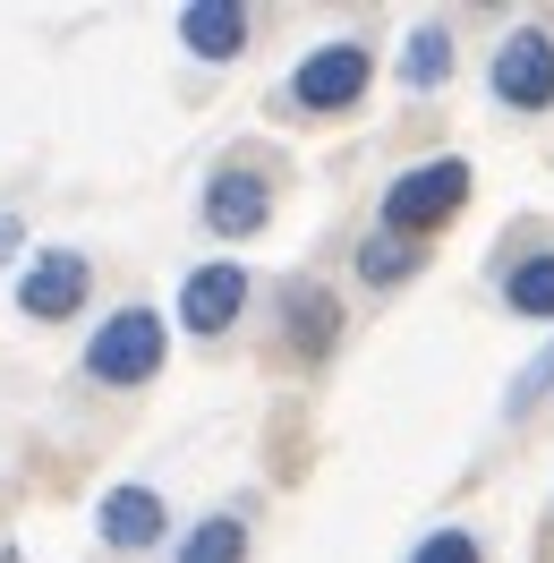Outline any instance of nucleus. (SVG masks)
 I'll list each match as a JSON object with an SVG mask.
<instances>
[{
  "label": "nucleus",
  "instance_id": "8",
  "mask_svg": "<svg viewBox=\"0 0 554 563\" xmlns=\"http://www.w3.org/2000/svg\"><path fill=\"white\" fill-rule=\"evenodd\" d=\"M179 35H188L197 60H231V52L247 43V9L240 0H197V9L179 18Z\"/></svg>",
  "mask_w": 554,
  "mask_h": 563
},
{
  "label": "nucleus",
  "instance_id": "4",
  "mask_svg": "<svg viewBox=\"0 0 554 563\" xmlns=\"http://www.w3.org/2000/svg\"><path fill=\"white\" fill-rule=\"evenodd\" d=\"M358 95H367V52L358 43H324V52L299 60V103L308 111H350Z\"/></svg>",
  "mask_w": 554,
  "mask_h": 563
},
{
  "label": "nucleus",
  "instance_id": "12",
  "mask_svg": "<svg viewBox=\"0 0 554 563\" xmlns=\"http://www.w3.org/2000/svg\"><path fill=\"white\" fill-rule=\"evenodd\" d=\"M444 60H452L444 26H418L410 35V86H444Z\"/></svg>",
  "mask_w": 554,
  "mask_h": 563
},
{
  "label": "nucleus",
  "instance_id": "2",
  "mask_svg": "<svg viewBox=\"0 0 554 563\" xmlns=\"http://www.w3.org/2000/svg\"><path fill=\"white\" fill-rule=\"evenodd\" d=\"M495 95L512 111H546L554 103V43L538 26H520L503 52H495Z\"/></svg>",
  "mask_w": 554,
  "mask_h": 563
},
{
  "label": "nucleus",
  "instance_id": "9",
  "mask_svg": "<svg viewBox=\"0 0 554 563\" xmlns=\"http://www.w3.org/2000/svg\"><path fill=\"white\" fill-rule=\"evenodd\" d=\"M95 521H103L111 547H154V538H163V504H154L145 487H111Z\"/></svg>",
  "mask_w": 554,
  "mask_h": 563
},
{
  "label": "nucleus",
  "instance_id": "5",
  "mask_svg": "<svg viewBox=\"0 0 554 563\" xmlns=\"http://www.w3.org/2000/svg\"><path fill=\"white\" fill-rule=\"evenodd\" d=\"M240 308H247V274L240 265H197L188 290H179V324H188V333H222Z\"/></svg>",
  "mask_w": 554,
  "mask_h": 563
},
{
  "label": "nucleus",
  "instance_id": "14",
  "mask_svg": "<svg viewBox=\"0 0 554 563\" xmlns=\"http://www.w3.org/2000/svg\"><path fill=\"white\" fill-rule=\"evenodd\" d=\"M410 563H478V538H469V529H435Z\"/></svg>",
  "mask_w": 554,
  "mask_h": 563
},
{
  "label": "nucleus",
  "instance_id": "1",
  "mask_svg": "<svg viewBox=\"0 0 554 563\" xmlns=\"http://www.w3.org/2000/svg\"><path fill=\"white\" fill-rule=\"evenodd\" d=\"M163 367V324L145 317V308H120V317L95 333V351H86V376L95 385H145Z\"/></svg>",
  "mask_w": 554,
  "mask_h": 563
},
{
  "label": "nucleus",
  "instance_id": "15",
  "mask_svg": "<svg viewBox=\"0 0 554 563\" xmlns=\"http://www.w3.org/2000/svg\"><path fill=\"white\" fill-rule=\"evenodd\" d=\"M290 324H299V342H308V351H324V342H333V317H324L315 299H290Z\"/></svg>",
  "mask_w": 554,
  "mask_h": 563
},
{
  "label": "nucleus",
  "instance_id": "10",
  "mask_svg": "<svg viewBox=\"0 0 554 563\" xmlns=\"http://www.w3.org/2000/svg\"><path fill=\"white\" fill-rule=\"evenodd\" d=\"M179 563H247V529L222 512V521L188 529V547H179Z\"/></svg>",
  "mask_w": 554,
  "mask_h": 563
},
{
  "label": "nucleus",
  "instance_id": "11",
  "mask_svg": "<svg viewBox=\"0 0 554 563\" xmlns=\"http://www.w3.org/2000/svg\"><path fill=\"white\" fill-rule=\"evenodd\" d=\"M512 299L520 317H554V256H529V265H512Z\"/></svg>",
  "mask_w": 554,
  "mask_h": 563
},
{
  "label": "nucleus",
  "instance_id": "7",
  "mask_svg": "<svg viewBox=\"0 0 554 563\" xmlns=\"http://www.w3.org/2000/svg\"><path fill=\"white\" fill-rule=\"evenodd\" d=\"M77 299H86V256H69V247L35 256L26 282H18V308H26V317H69Z\"/></svg>",
  "mask_w": 554,
  "mask_h": 563
},
{
  "label": "nucleus",
  "instance_id": "16",
  "mask_svg": "<svg viewBox=\"0 0 554 563\" xmlns=\"http://www.w3.org/2000/svg\"><path fill=\"white\" fill-rule=\"evenodd\" d=\"M538 393H554V351H546V358H538V367H529V376H520V385H512V410H529Z\"/></svg>",
  "mask_w": 554,
  "mask_h": 563
},
{
  "label": "nucleus",
  "instance_id": "3",
  "mask_svg": "<svg viewBox=\"0 0 554 563\" xmlns=\"http://www.w3.org/2000/svg\"><path fill=\"white\" fill-rule=\"evenodd\" d=\"M461 197H469V163H426V172H401V179H392L384 222H392V231H401V222H444Z\"/></svg>",
  "mask_w": 554,
  "mask_h": 563
},
{
  "label": "nucleus",
  "instance_id": "6",
  "mask_svg": "<svg viewBox=\"0 0 554 563\" xmlns=\"http://www.w3.org/2000/svg\"><path fill=\"white\" fill-rule=\"evenodd\" d=\"M265 213H274V188H265L256 172H213L206 179V222L222 231V240H247Z\"/></svg>",
  "mask_w": 554,
  "mask_h": 563
},
{
  "label": "nucleus",
  "instance_id": "13",
  "mask_svg": "<svg viewBox=\"0 0 554 563\" xmlns=\"http://www.w3.org/2000/svg\"><path fill=\"white\" fill-rule=\"evenodd\" d=\"M358 274H367V282H392V274H410V247H401L392 231H384V240H367V247H358Z\"/></svg>",
  "mask_w": 554,
  "mask_h": 563
}]
</instances>
